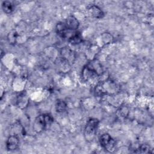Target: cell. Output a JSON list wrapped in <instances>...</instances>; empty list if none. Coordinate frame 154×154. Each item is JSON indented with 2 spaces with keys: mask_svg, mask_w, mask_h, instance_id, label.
<instances>
[{
  "mask_svg": "<svg viewBox=\"0 0 154 154\" xmlns=\"http://www.w3.org/2000/svg\"><path fill=\"white\" fill-rule=\"evenodd\" d=\"M67 108V104L66 103L61 99H58L56 102L55 104V108L57 112H64Z\"/></svg>",
  "mask_w": 154,
  "mask_h": 154,
  "instance_id": "obj_11",
  "label": "cell"
},
{
  "mask_svg": "<svg viewBox=\"0 0 154 154\" xmlns=\"http://www.w3.org/2000/svg\"><path fill=\"white\" fill-rule=\"evenodd\" d=\"M103 70L101 64L97 60H93L85 65L82 69V77L85 81L102 75Z\"/></svg>",
  "mask_w": 154,
  "mask_h": 154,
  "instance_id": "obj_1",
  "label": "cell"
},
{
  "mask_svg": "<svg viewBox=\"0 0 154 154\" xmlns=\"http://www.w3.org/2000/svg\"><path fill=\"white\" fill-rule=\"evenodd\" d=\"M69 41L72 45H76L80 43L82 41V37L81 33L79 32L76 31L74 34L69 39Z\"/></svg>",
  "mask_w": 154,
  "mask_h": 154,
  "instance_id": "obj_10",
  "label": "cell"
},
{
  "mask_svg": "<svg viewBox=\"0 0 154 154\" xmlns=\"http://www.w3.org/2000/svg\"><path fill=\"white\" fill-rule=\"evenodd\" d=\"M137 150H135V153H151V147L147 144H143L140 145Z\"/></svg>",
  "mask_w": 154,
  "mask_h": 154,
  "instance_id": "obj_13",
  "label": "cell"
},
{
  "mask_svg": "<svg viewBox=\"0 0 154 154\" xmlns=\"http://www.w3.org/2000/svg\"><path fill=\"white\" fill-rule=\"evenodd\" d=\"M65 25L68 29L75 31L78 28L79 23L75 17L73 16H70L66 19Z\"/></svg>",
  "mask_w": 154,
  "mask_h": 154,
  "instance_id": "obj_7",
  "label": "cell"
},
{
  "mask_svg": "<svg viewBox=\"0 0 154 154\" xmlns=\"http://www.w3.org/2000/svg\"><path fill=\"white\" fill-rule=\"evenodd\" d=\"M99 123V122L97 119L91 118L88 119L84 129V137L87 141H93L95 137Z\"/></svg>",
  "mask_w": 154,
  "mask_h": 154,
  "instance_id": "obj_4",
  "label": "cell"
},
{
  "mask_svg": "<svg viewBox=\"0 0 154 154\" xmlns=\"http://www.w3.org/2000/svg\"><path fill=\"white\" fill-rule=\"evenodd\" d=\"M128 108L126 106H122L120 108V109L118 110V116H120L121 117L125 118L128 116Z\"/></svg>",
  "mask_w": 154,
  "mask_h": 154,
  "instance_id": "obj_14",
  "label": "cell"
},
{
  "mask_svg": "<svg viewBox=\"0 0 154 154\" xmlns=\"http://www.w3.org/2000/svg\"><path fill=\"white\" fill-rule=\"evenodd\" d=\"M53 122V118L49 114H43L36 117L34 123V130L39 132L45 130Z\"/></svg>",
  "mask_w": 154,
  "mask_h": 154,
  "instance_id": "obj_3",
  "label": "cell"
},
{
  "mask_svg": "<svg viewBox=\"0 0 154 154\" xmlns=\"http://www.w3.org/2000/svg\"><path fill=\"white\" fill-rule=\"evenodd\" d=\"M88 11L90 15L94 18L100 19V18H102L104 16V13L102 11V10L98 6L95 5H93L90 6L88 8Z\"/></svg>",
  "mask_w": 154,
  "mask_h": 154,
  "instance_id": "obj_8",
  "label": "cell"
},
{
  "mask_svg": "<svg viewBox=\"0 0 154 154\" xmlns=\"http://www.w3.org/2000/svg\"><path fill=\"white\" fill-rule=\"evenodd\" d=\"M61 57L67 60L70 63V61H73L74 59V54L72 50L69 48H64L61 50Z\"/></svg>",
  "mask_w": 154,
  "mask_h": 154,
  "instance_id": "obj_9",
  "label": "cell"
},
{
  "mask_svg": "<svg viewBox=\"0 0 154 154\" xmlns=\"http://www.w3.org/2000/svg\"><path fill=\"white\" fill-rule=\"evenodd\" d=\"M2 8L5 13L10 14L13 11V5L10 1H3L2 4Z\"/></svg>",
  "mask_w": 154,
  "mask_h": 154,
  "instance_id": "obj_12",
  "label": "cell"
},
{
  "mask_svg": "<svg viewBox=\"0 0 154 154\" xmlns=\"http://www.w3.org/2000/svg\"><path fill=\"white\" fill-rule=\"evenodd\" d=\"M99 140L101 146L108 152H113L116 150V141L108 134H102Z\"/></svg>",
  "mask_w": 154,
  "mask_h": 154,
  "instance_id": "obj_5",
  "label": "cell"
},
{
  "mask_svg": "<svg viewBox=\"0 0 154 154\" xmlns=\"http://www.w3.org/2000/svg\"><path fill=\"white\" fill-rule=\"evenodd\" d=\"M19 140L16 135H11L8 137L6 141V147L8 150H14L19 147Z\"/></svg>",
  "mask_w": 154,
  "mask_h": 154,
  "instance_id": "obj_6",
  "label": "cell"
},
{
  "mask_svg": "<svg viewBox=\"0 0 154 154\" xmlns=\"http://www.w3.org/2000/svg\"><path fill=\"white\" fill-rule=\"evenodd\" d=\"M119 87L118 84L111 79H107L99 82L95 88V93L97 95L116 94L119 92Z\"/></svg>",
  "mask_w": 154,
  "mask_h": 154,
  "instance_id": "obj_2",
  "label": "cell"
}]
</instances>
